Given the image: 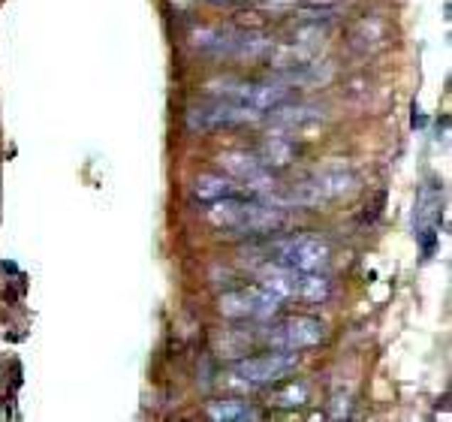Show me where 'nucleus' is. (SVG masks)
Here are the masks:
<instances>
[{
    "instance_id": "f257e3e1",
    "label": "nucleus",
    "mask_w": 452,
    "mask_h": 422,
    "mask_svg": "<svg viewBox=\"0 0 452 422\" xmlns=\"http://www.w3.org/2000/svg\"><path fill=\"white\" fill-rule=\"evenodd\" d=\"M208 221L217 229H235V233H274L286 221V209L274 206V202L254 196L244 199L242 194L215 199L208 209Z\"/></svg>"
},
{
    "instance_id": "f03ea898",
    "label": "nucleus",
    "mask_w": 452,
    "mask_h": 422,
    "mask_svg": "<svg viewBox=\"0 0 452 422\" xmlns=\"http://www.w3.org/2000/svg\"><path fill=\"white\" fill-rule=\"evenodd\" d=\"M259 284L278 292L281 299H301V302H325L332 296V280L325 272H301L281 263H271L259 272Z\"/></svg>"
},
{
    "instance_id": "7ed1b4c3",
    "label": "nucleus",
    "mask_w": 452,
    "mask_h": 422,
    "mask_svg": "<svg viewBox=\"0 0 452 422\" xmlns=\"http://www.w3.org/2000/svg\"><path fill=\"white\" fill-rule=\"evenodd\" d=\"M269 253H274V263L290 265V268H301V272H325L329 263H332L329 245L317 236L284 238L274 248H269Z\"/></svg>"
},
{
    "instance_id": "20e7f679",
    "label": "nucleus",
    "mask_w": 452,
    "mask_h": 422,
    "mask_svg": "<svg viewBox=\"0 0 452 422\" xmlns=\"http://www.w3.org/2000/svg\"><path fill=\"white\" fill-rule=\"evenodd\" d=\"M281 302L284 299L278 296V292H271L262 284H254V287L223 292L217 308H220L223 317H232V320H266L271 314H278Z\"/></svg>"
},
{
    "instance_id": "39448f33",
    "label": "nucleus",
    "mask_w": 452,
    "mask_h": 422,
    "mask_svg": "<svg viewBox=\"0 0 452 422\" xmlns=\"http://www.w3.org/2000/svg\"><path fill=\"white\" fill-rule=\"evenodd\" d=\"M298 365V353L296 350H274V353H262V356H250L232 365V377L250 383V386H262V383H274L286 377L290 371Z\"/></svg>"
},
{
    "instance_id": "423d86ee",
    "label": "nucleus",
    "mask_w": 452,
    "mask_h": 422,
    "mask_svg": "<svg viewBox=\"0 0 452 422\" xmlns=\"http://www.w3.org/2000/svg\"><path fill=\"white\" fill-rule=\"evenodd\" d=\"M325 338V326L320 323L317 317H286L281 323L269 326L266 332V341L271 344L274 350H308L313 344H320Z\"/></svg>"
},
{
    "instance_id": "0eeeda50",
    "label": "nucleus",
    "mask_w": 452,
    "mask_h": 422,
    "mask_svg": "<svg viewBox=\"0 0 452 422\" xmlns=\"http://www.w3.org/2000/svg\"><path fill=\"white\" fill-rule=\"evenodd\" d=\"M413 229L422 245V257L429 260L437 245V229H441V187L437 181L422 184L416 196V209H413Z\"/></svg>"
},
{
    "instance_id": "6e6552de",
    "label": "nucleus",
    "mask_w": 452,
    "mask_h": 422,
    "mask_svg": "<svg viewBox=\"0 0 452 422\" xmlns=\"http://www.w3.org/2000/svg\"><path fill=\"white\" fill-rule=\"evenodd\" d=\"M259 115L244 109L242 103L232 100H215V103H199L187 112V127L190 130H217V127H230V124H244V121H257Z\"/></svg>"
},
{
    "instance_id": "1a4fd4ad",
    "label": "nucleus",
    "mask_w": 452,
    "mask_h": 422,
    "mask_svg": "<svg viewBox=\"0 0 452 422\" xmlns=\"http://www.w3.org/2000/svg\"><path fill=\"white\" fill-rule=\"evenodd\" d=\"M223 163V169L230 172L235 181H242L244 187H250L257 196H269L274 187V178L269 172V166L262 163L257 154H244V151H230V154H223L220 157Z\"/></svg>"
},
{
    "instance_id": "9d476101",
    "label": "nucleus",
    "mask_w": 452,
    "mask_h": 422,
    "mask_svg": "<svg viewBox=\"0 0 452 422\" xmlns=\"http://www.w3.org/2000/svg\"><path fill=\"white\" fill-rule=\"evenodd\" d=\"M271 121H274V127H284V130H298V127L323 121V109L311 106V103H301V106H284L281 103V106H274Z\"/></svg>"
},
{
    "instance_id": "9b49d317",
    "label": "nucleus",
    "mask_w": 452,
    "mask_h": 422,
    "mask_svg": "<svg viewBox=\"0 0 452 422\" xmlns=\"http://www.w3.org/2000/svg\"><path fill=\"white\" fill-rule=\"evenodd\" d=\"M238 187L230 175H217V172H205L199 175L193 181V194L199 202H215V199H223V196H235Z\"/></svg>"
},
{
    "instance_id": "f8f14e48",
    "label": "nucleus",
    "mask_w": 452,
    "mask_h": 422,
    "mask_svg": "<svg viewBox=\"0 0 452 422\" xmlns=\"http://www.w3.org/2000/svg\"><path fill=\"white\" fill-rule=\"evenodd\" d=\"M208 416L217 419V422H244V419H254L257 411L247 401L226 399V401H211L208 404Z\"/></svg>"
},
{
    "instance_id": "ddd939ff",
    "label": "nucleus",
    "mask_w": 452,
    "mask_h": 422,
    "mask_svg": "<svg viewBox=\"0 0 452 422\" xmlns=\"http://www.w3.org/2000/svg\"><path fill=\"white\" fill-rule=\"evenodd\" d=\"M293 154H296V145L290 142V136H271L269 142L262 145L259 160L266 166H284L293 160Z\"/></svg>"
},
{
    "instance_id": "4468645a",
    "label": "nucleus",
    "mask_w": 452,
    "mask_h": 422,
    "mask_svg": "<svg viewBox=\"0 0 452 422\" xmlns=\"http://www.w3.org/2000/svg\"><path fill=\"white\" fill-rule=\"evenodd\" d=\"M271 399L281 407H298L311 399V389H308V383H301V380H286L281 389H274Z\"/></svg>"
},
{
    "instance_id": "2eb2a0df",
    "label": "nucleus",
    "mask_w": 452,
    "mask_h": 422,
    "mask_svg": "<svg viewBox=\"0 0 452 422\" xmlns=\"http://www.w3.org/2000/svg\"><path fill=\"white\" fill-rule=\"evenodd\" d=\"M269 4H296V0H269Z\"/></svg>"
},
{
    "instance_id": "dca6fc26",
    "label": "nucleus",
    "mask_w": 452,
    "mask_h": 422,
    "mask_svg": "<svg viewBox=\"0 0 452 422\" xmlns=\"http://www.w3.org/2000/svg\"><path fill=\"white\" fill-rule=\"evenodd\" d=\"M217 4H220V0H217ZM223 4H226V0H223Z\"/></svg>"
}]
</instances>
